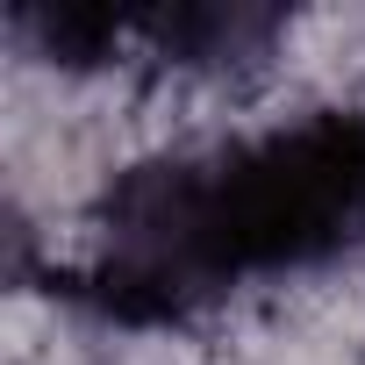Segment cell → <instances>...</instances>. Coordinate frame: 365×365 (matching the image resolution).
I'll return each instance as SVG.
<instances>
[{
    "mask_svg": "<svg viewBox=\"0 0 365 365\" xmlns=\"http://www.w3.org/2000/svg\"><path fill=\"white\" fill-rule=\"evenodd\" d=\"M365 244V115L315 108L208 158L136 165L108 194L93 294L129 322H172L230 287L315 272Z\"/></svg>",
    "mask_w": 365,
    "mask_h": 365,
    "instance_id": "6da1fadb",
    "label": "cell"
}]
</instances>
